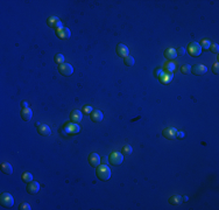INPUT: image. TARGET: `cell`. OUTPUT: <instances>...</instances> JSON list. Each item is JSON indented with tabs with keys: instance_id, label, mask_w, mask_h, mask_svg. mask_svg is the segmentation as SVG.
Listing matches in <instances>:
<instances>
[{
	"instance_id": "5",
	"label": "cell",
	"mask_w": 219,
	"mask_h": 210,
	"mask_svg": "<svg viewBox=\"0 0 219 210\" xmlns=\"http://www.w3.org/2000/svg\"><path fill=\"white\" fill-rule=\"evenodd\" d=\"M188 51L191 56H199L202 53V47L198 42H191L188 47Z\"/></svg>"
},
{
	"instance_id": "13",
	"label": "cell",
	"mask_w": 219,
	"mask_h": 210,
	"mask_svg": "<svg viewBox=\"0 0 219 210\" xmlns=\"http://www.w3.org/2000/svg\"><path fill=\"white\" fill-rule=\"evenodd\" d=\"M191 71H192L195 75H197V76H202V75H204V74L207 71V68H206L204 64H196L193 68H191Z\"/></svg>"
},
{
	"instance_id": "28",
	"label": "cell",
	"mask_w": 219,
	"mask_h": 210,
	"mask_svg": "<svg viewBox=\"0 0 219 210\" xmlns=\"http://www.w3.org/2000/svg\"><path fill=\"white\" fill-rule=\"evenodd\" d=\"M210 49L213 51V53H216V54H218V51H219V46L217 45V43H211V46H210Z\"/></svg>"
},
{
	"instance_id": "33",
	"label": "cell",
	"mask_w": 219,
	"mask_h": 210,
	"mask_svg": "<svg viewBox=\"0 0 219 210\" xmlns=\"http://www.w3.org/2000/svg\"><path fill=\"white\" fill-rule=\"evenodd\" d=\"M218 67H219V63H218V62H216L215 64H213V72H215L216 75H218V72H219Z\"/></svg>"
},
{
	"instance_id": "22",
	"label": "cell",
	"mask_w": 219,
	"mask_h": 210,
	"mask_svg": "<svg viewBox=\"0 0 219 210\" xmlns=\"http://www.w3.org/2000/svg\"><path fill=\"white\" fill-rule=\"evenodd\" d=\"M176 69V64L174 62H168V63H166V69H164V71H167V72H173L174 70Z\"/></svg>"
},
{
	"instance_id": "12",
	"label": "cell",
	"mask_w": 219,
	"mask_h": 210,
	"mask_svg": "<svg viewBox=\"0 0 219 210\" xmlns=\"http://www.w3.org/2000/svg\"><path fill=\"white\" fill-rule=\"evenodd\" d=\"M90 118H91V120L93 123H100L103 120V118H104V115H103V112L100 110H93L91 112V115H90Z\"/></svg>"
},
{
	"instance_id": "24",
	"label": "cell",
	"mask_w": 219,
	"mask_h": 210,
	"mask_svg": "<svg viewBox=\"0 0 219 210\" xmlns=\"http://www.w3.org/2000/svg\"><path fill=\"white\" fill-rule=\"evenodd\" d=\"M125 64L128 66V67H133V66H134V58L132 57L131 55L126 56V57H125Z\"/></svg>"
},
{
	"instance_id": "35",
	"label": "cell",
	"mask_w": 219,
	"mask_h": 210,
	"mask_svg": "<svg viewBox=\"0 0 219 210\" xmlns=\"http://www.w3.org/2000/svg\"><path fill=\"white\" fill-rule=\"evenodd\" d=\"M184 135H185V133L184 132H177V138H184Z\"/></svg>"
},
{
	"instance_id": "2",
	"label": "cell",
	"mask_w": 219,
	"mask_h": 210,
	"mask_svg": "<svg viewBox=\"0 0 219 210\" xmlns=\"http://www.w3.org/2000/svg\"><path fill=\"white\" fill-rule=\"evenodd\" d=\"M155 74H156V76L158 77L160 82L163 83V84H167V83H169V82L173 80V74H171V72H167V71H164V70H158Z\"/></svg>"
},
{
	"instance_id": "3",
	"label": "cell",
	"mask_w": 219,
	"mask_h": 210,
	"mask_svg": "<svg viewBox=\"0 0 219 210\" xmlns=\"http://www.w3.org/2000/svg\"><path fill=\"white\" fill-rule=\"evenodd\" d=\"M0 201H1V204L4 207H6V208H11V207H13V204H14V198L9 193L1 194Z\"/></svg>"
},
{
	"instance_id": "9",
	"label": "cell",
	"mask_w": 219,
	"mask_h": 210,
	"mask_svg": "<svg viewBox=\"0 0 219 210\" xmlns=\"http://www.w3.org/2000/svg\"><path fill=\"white\" fill-rule=\"evenodd\" d=\"M100 162L101 159L97 153H91L89 155V164L91 165V167H98V166L100 165Z\"/></svg>"
},
{
	"instance_id": "25",
	"label": "cell",
	"mask_w": 219,
	"mask_h": 210,
	"mask_svg": "<svg viewBox=\"0 0 219 210\" xmlns=\"http://www.w3.org/2000/svg\"><path fill=\"white\" fill-rule=\"evenodd\" d=\"M55 62L58 63V64L64 63V56H63V54H57L56 56H55Z\"/></svg>"
},
{
	"instance_id": "4",
	"label": "cell",
	"mask_w": 219,
	"mask_h": 210,
	"mask_svg": "<svg viewBox=\"0 0 219 210\" xmlns=\"http://www.w3.org/2000/svg\"><path fill=\"white\" fill-rule=\"evenodd\" d=\"M109 160H110V164L113 166H119L123 164L124 161V157L123 154L120 152H113L111 155L109 157Z\"/></svg>"
},
{
	"instance_id": "19",
	"label": "cell",
	"mask_w": 219,
	"mask_h": 210,
	"mask_svg": "<svg viewBox=\"0 0 219 210\" xmlns=\"http://www.w3.org/2000/svg\"><path fill=\"white\" fill-rule=\"evenodd\" d=\"M1 170H2L4 174L11 175L13 173V167H12V165L9 162H2L1 164Z\"/></svg>"
},
{
	"instance_id": "20",
	"label": "cell",
	"mask_w": 219,
	"mask_h": 210,
	"mask_svg": "<svg viewBox=\"0 0 219 210\" xmlns=\"http://www.w3.org/2000/svg\"><path fill=\"white\" fill-rule=\"evenodd\" d=\"M164 56H166V58L173 61V60H175L177 57V53H176V50L174 48H169V49H167L164 51Z\"/></svg>"
},
{
	"instance_id": "26",
	"label": "cell",
	"mask_w": 219,
	"mask_h": 210,
	"mask_svg": "<svg viewBox=\"0 0 219 210\" xmlns=\"http://www.w3.org/2000/svg\"><path fill=\"white\" fill-rule=\"evenodd\" d=\"M210 46H211V41L209 40H202V46L203 49H210Z\"/></svg>"
},
{
	"instance_id": "8",
	"label": "cell",
	"mask_w": 219,
	"mask_h": 210,
	"mask_svg": "<svg viewBox=\"0 0 219 210\" xmlns=\"http://www.w3.org/2000/svg\"><path fill=\"white\" fill-rule=\"evenodd\" d=\"M47 23H48V26L50 27V28H54V29H58V28L63 27L62 21L57 18V17H50V18L47 20Z\"/></svg>"
},
{
	"instance_id": "31",
	"label": "cell",
	"mask_w": 219,
	"mask_h": 210,
	"mask_svg": "<svg viewBox=\"0 0 219 210\" xmlns=\"http://www.w3.org/2000/svg\"><path fill=\"white\" fill-rule=\"evenodd\" d=\"M185 51H187V49H185V48H183V47H181V48H178V49H177V51H176V53H177V55H182V56H183L184 54H185Z\"/></svg>"
},
{
	"instance_id": "18",
	"label": "cell",
	"mask_w": 219,
	"mask_h": 210,
	"mask_svg": "<svg viewBox=\"0 0 219 210\" xmlns=\"http://www.w3.org/2000/svg\"><path fill=\"white\" fill-rule=\"evenodd\" d=\"M79 131H80V127L77 124H69L68 126H66V132L68 134H77Z\"/></svg>"
},
{
	"instance_id": "32",
	"label": "cell",
	"mask_w": 219,
	"mask_h": 210,
	"mask_svg": "<svg viewBox=\"0 0 219 210\" xmlns=\"http://www.w3.org/2000/svg\"><path fill=\"white\" fill-rule=\"evenodd\" d=\"M93 111V110H92V107L91 106H85L84 107V112H85V113H86V115H91V112Z\"/></svg>"
},
{
	"instance_id": "15",
	"label": "cell",
	"mask_w": 219,
	"mask_h": 210,
	"mask_svg": "<svg viewBox=\"0 0 219 210\" xmlns=\"http://www.w3.org/2000/svg\"><path fill=\"white\" fill-rule=\"evenodd\" d=\"M117 54H118L119 56H123V57H126L129 55V49H128L127 47L123 43H119L117 46Z\"/></svg>"
},
{
	"instance_id": "30",
	"label": "cell",
	"mask_w": 219,
	"mask_h": 210,
	"mask_svg": "<svg viewBox=\"0 0 219 210\" xmlns=\"http://www.w3.org/2000/svg\"><path fill=\"white\" fill-rule=\"evenodd\" d=\"M20 209H21V210H31L32 208H31V206H29L28 203H26V202H23L21 206H20Z\"/></svg>"
},
{
	"instance_id": "16",
	"label": "cell",
	"mask_w": 219,
	"mask_h": 210,
	"mask_svg": "<svg viewBox=\"0 0 219 210\" xmlns=\"http://www.w3.org/2000/svg\"><path fill=\"white\" fill-rule=\"evenodd\" d=\"M70 118L74 123H79V121H82V119H83V113H82V111H79V110H74V111L71 112Z\"/></svg>"
},
{
	"instance_id": "23",
	"label": "cell",
	"mask_w": 219,
	"mask_h": 210,
	"mask_svg": "<svg viewBox=\"0 0 219 210\" xmlns=\"http://www.w3.org/2000/svg\"><path fill=\"white\" fill-rule=\"evenodd\" d=\"M22 181L26 182V183H29V182L33 181V175H32L31 173H28V172L23 173V175H22Z\"/></svg>"
},
{
	"instance_id": "10",
	"label": "cell",
	"mask_w": 219,
	"mask_h": 210,
	"mask_svg": "<svg viewBox=\"0 0 219 210\" xmlns=\"http://www.w3.org/2000/svg\"><path fill=\"white\" fill-rule=\"evenodd\" d=\"M37 132H39L42 137H49L50 134H51V131H50V127L48 125H46V124H40L37 123Z\"/></svg>"
},
{
	"instance_id": "17",
	"label": "cell",
	"mask_w": 219,
	"mask_h": 210,
	"mask_svg": "<svg viewBox=\"0 0 219 210\" xmlns=\"http://www.w3.org/2000/svg\"><path fill=\"white\" fill-rule=\"evenodd\" d=\"M21 117L25 121L31 120L32 117H33V111H32L29 107H23L21 111Z\"/></svg>"
},
{
	"instance_id": "29",
	"label": "cell",
	"mask_w": 219,
	"mask_h": 210,
	"mask_svg": "<svg viewBox=\"0 0 219 210\" xmlns=\"http://www.w3.org/2000/svg\"><path fill=\"white\" fill-rule=\"evenodd\" d=\"M124 152L126 153V154H132V147L129 146V145H126V146H124V149H123Z\"/></svg>"
},
{
	"instance_id": "11",
	"label": "cell",
	"mask_w": 219,
	"mask_h": 210,
	"mask_svg": "<svg viewBox=\"0 0 219 210\" xmlns=\"http://www.w3.org/2000/svg\"><path fill=\"white\" fill-rule=\"evenodd\" d=\"M39 190H40V183L39 182H36V181H32V182H29L28 186H27V192L29 193L31 195H35V194H37Z\"/></svg>"
},
{
	"instance_id": "34",
	"label": "cell",
	"mask_w": 219,
	"mask_h": 210,
	"mask_svg": "<svg viewBox=\"0 0 219 210\" xmlns=\"http://www.w3.org/2000/svg\"><path fill=\"white\" fill-rule=\"evenodd\" d=\"M101 162L104 164V165H107L110 161H109V157H103L101 158Z\"/></svg>"
},
{
	"instance_id": "1",
	"label": "cell",
	"mask_w": 219,
	"mask_h": 210,
	"mask_svg": "<svg viewBox=\"0 0 219 210\" xmlns=\"http://www.w3.org/2000/svg\"><path fill=\"white\" fill-rule=\"evenodd\" d=\"M97 178L101 181H107L111 178V169L107 165H99L96 169Z\"/></svg>"
},
{
	"instance_id": "36",
	"label": "cell",
	"mask_w": 219,
	"mask_h": 210,
	"mask_svg": "<svg viewBox=\"0 0 219 210\" xmlns=\"http://www.w3.org/2000/svg\"><path fill=\"white\" fill-rule=\"evenodd\" d=\"M22 107H29V104H28V102H26V100H23L21 103Z\"/></svg>"
},
{
	"instance_id": "7",
	"label": "cell",
	"mask_w": 219,
	"mask_h": 210,
	"mask_svg": "<svg viewBox=\"0 0 219 210\" xmlns=\"http://www.w3.org/2000/svg\"><path fill=\"white\" fill-rule=\"evenodd\" d=\"M56 35L62 39V40H66V39H69L71 35V32L69 28H66V27H61V28H58L56 29Z\"/></svg>"
},
{
	"instance_id": "27",
	"label": "cell",
	"mask_w": 219,
	"mask_h": 210,
	"mask_svg": "<svg viewBox=\"0 0 219 210\" xmlns=\"http://www.w3.org/2000/svg\"><path fill=\"white\" fill-rule=\"evenodd\" d=\"M191 66H189V64H185L183 67L181 68V71L183 72V74H189V72H191Z\"/></svg>"
},
{
	"instance_id": "6",
	"label": "cell",
	"mask_w": 219,
	"mask_h": 210,
	"mask_svg": "<svg viewBox=\"0 0 219 210\" xmlns=\"http://www.w3.org/2000/svg\"><path fill=\"white\" fill-rule=\"evenodd\" d=\"M58 71L61 72L63 76H70L74 72V68L69 63H62L58 67Z\"/></svg>"
},
{
	"instance_id": "14",
	"label": "cell",
	"mask_w": 219,
	"mask_h": 210,
	"mask_svg": "<svg viewBox=\"0 0 219 210\" xmlns=\"http://www.w3.org/2000/svg\"><path fill=\"white\" fill-rule=\"evenodd\" d=\"M163 135H164L167 139L173 140V139H175L176 135H177V130L174 129V127H168L166 130H163Z\"/></svg>"
},
{
	"instance_id": "21",
	"label": "cell",
	"mask_w": 219,
	"mask_h": 210,
	"mask_svg": "<svg viewBox=\"0 0 219 210\" xmlns=\"http://www.w3.org/2000/svg\"><path fill=\"white\" fill-rule=\"evenodd\" d=\"M182 201H183V197L180 196V195H174L169 198V202L173 206H178L180 203H182Z\"/></svg>"
},
{
	"instance_id": "37",
	"label": "cell",
	"mask_w": 219,
	"mask_h": 210,
	"mask_svg": "<svg viewBox=\"0 0 219 210\" xmlns=\"http://www.w3.org/2000/svg\"><path fill=\"white\" fill-rule=\"evenodd\" d=\"M183 200H184L185 202H187V201L189 200V197H188V196H184V197H183Z\"/></svg>"
}]
</instances>
